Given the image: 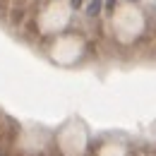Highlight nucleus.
Returning a JSON list of instances; mask_svg holds the SVG:
<instances>
[{
  "label": "nucleus",
  "instance_id": "obj_1",
  "mask_svg": "<svg viewBox=\"0 0 156 156\" xmlns=\"http://www.w3.org/2000/svg\"><path fill=\"white\" fill-rule=\"evenodd\" d=\"M101 7H103V0H89L87 7H84V12H87L89 17H98V15H101Z\"/></svg>",
  "mask_w": 156,
  "mask_h": 156
},
{
  "label": "nucleus",
  "instance_id": "obj_2",
  "mask_svg": "<svg viewBox=\"0 0 156 156\" xmlns=\"http://www.w3.org/2000/svg\"><path fill=\"white\" fill-rule=\"evenodd\" d=\"M70 5H72V10H82L84 0H70Z\"/></svg>",
  "mask_w": 156,
  "mask_h": 156
},
{
  "label": "nucleus",
  "instance_id": "obj_3",
  "mask_svg": "<svg viewBox=\"0 0 156 156\" xmlns=\"http://www.w3.org/2000/svg\"><path fill=\"white\" fill-rule=\"evenodd\" d=\"M113 7H115V0H106V12H113Z\"/></svg>",
  "mask_w": 156,
  "mask_h": 156
},
{
  "label": "nucleus",
  "instance_id": "obj_4",
  "mask_svg": "<svg viewBox=\"0 0 156 156\" xmlns=\"http://www.w3.org/2000/svg\"><path fill=\"white\" fill-rule=\"evenodd\" d=\"M127 2H137V0H127Z\"/></svg>",
  "mask_w": 156,
  "mask_h": 156
}]
</instances>
